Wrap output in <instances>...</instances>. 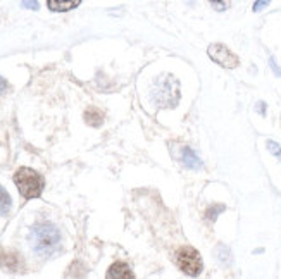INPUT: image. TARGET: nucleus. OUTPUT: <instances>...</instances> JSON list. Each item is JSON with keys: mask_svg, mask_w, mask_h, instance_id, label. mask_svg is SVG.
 Masks as SVG:
<instances>
[{"mask_svg": "<svg viewBox=\"0 0 281 279\" xmlns=\"http://www.w3.org/2000/svg\"><path fill=\"white\" fill-rule=\"evenodd\" d=\"M61 241V234L59 229L50 222H42V224L35 226L31 231V245H33L35 252L40 255H50L55 252Z\"/></svg>", "mask_w": 281, "mask_h": 279, "instance_id": "obj_1", "label": "nucleus"}, {"mask_svg": "<svg viewBox=\"0 0 281 279\" xmlns=\"http://www.w3.org/2000/svg\"><path fill=\"white\" fill-rule=\"evenodd\" d=\"M14 183L18 186L19 193L23 198L30 200V198H38L43 191V178L37 171L30 169V167H19L14 173Z\"/></svg>", "mask_w": 281, "mask_h": 279, "instance_id": "obj_2", "label": "nucleus"}, {"mask_svg": "<svg viewBox=\"0 0 281 279\" xmlns=\"http://www.w3.org/2000/svg\"><path fill=\"white\" fill-rule=\"evenodd\" d=\"M174 264L178 265V269L181 272H185L187 276H199L204 269V264H202L200 253L197 252L193 246H181L176 253H174Z\"/></svg>", "mask_w": 281, "mask_h": 279, "instance_id": "obj_3", "label": "nucleus"}, {"mask_svg": "<svg viewBox=\"0 0 281 279\" xmlns=\"http://www.w3.org/2000/svg\"><path fill=\"white\" fill-rule=\"evenodd\" d=\"M207 54L216 64H219L221 67H226V69H235L240 64L238 57L226 45H223V43H212V45H209Z\"/></svg>", "mask_w": 281, "mask_h": 279, "instance_id": "obj_4", "label": "nucleus"}, {"mask_svg": "<svg viewBox=\"0 0 281 279\" xmlns=\"http://www.w3.org/2000/svg\"><path fill=\"white\" fill-rule=\"evenodd\" d=\"M0 267L11 270V272H16L21 267V257L16 252H2L0 253Z\"/></svg>", "mask_w": 281, "mask_h": 279, "instance_id": "obj_5", "label": "nucleus"}, {"mask_svg": "<svg viewBox=\"0 0 281 279\" xmlns=\"http://www.w3.org/2000/svg\"><path fill=\"white\" fill-rule=\"evenodd\" d=\"M107 277L109 279H133L134 274L131 272V269H129L126 264H122V262H116V264H112L109 267Z\"/></svg>", "mask_w": 281, "mask_h": 279, "instance_id": "obj_6", "label": "nucleus"}, {"mask_svg": "<svg viewBox=\"0 0 281 279\" xmlns=\"http://www.w3.org/2000/svg\"><path fill=\"white\" fill-rule=\"evenodd\" d=\"M180 161H181V164H183L185 167H188V169H200L202 167L200 159L197 157L195 152H193L192 149H188V147H185V149L181 150Z\"/></svg>", "mask_w": 281, "mask_h": 279, "instance_id": "obj_7", "label": "nucleus"}, {"mask_svg": "<svg viewBox=\"0 0 281 279\" xmlns=\"http://www.w3.org/2000/svg\"><path fill=\"white\" fill-rule=\"evenodd\" d=\"M81 4V0H47V6L54 13H66L74 7H78Z\"/></svg>", "mask_w": 281, "mask_h": 279, "instance_id": "obj_8", "label": "nucleus"}, {"mask_svg": "<svg viewBox=\"0 0 281 279\" xmlns=\"http://www.w3.org/2000/svg\"><path fill=\"white\" fill-rule=\"evenodd\" d=\"M85 121H86V124H90L93 127L102 126V122H104V112L98 110L97 107H90V109L85 110Z\"/></svg>", "mask_w": 281, "mask_h": 279, "instance_id": "obj_9", "label": "nucleus"}, {"mask_svg": "<svg viewBox=\"0 0 281 279\" xmlns=\"http://www.w3.org/2000/svg\"><path fill=\"white\" fill-rule=\"evenodd\" d=\"M11 210V195L0 186V216H7Z\"/></svg>", "mask_w": 281, "mask_h": 279, "instance_id": "obj_10", "label": "nucleus"}, {"mask_svg": "<svg viewBox=\"0 0 281 279\" xmlns=\"http://www.w3.org/2000/svg\"><path fill=\"white\" fill-rule=\"evenodd\" d=\"M223 210H224V205H212L211 209L207 210V217L211 219V221H214L217 217V214L223 212Z\"/></svg>", "mask_w": 281, "mask_h": 279, "instance_id": "obj_11", "label": "nucleus"}, {"mask_svg": "<svg viewBox=\"0 0 281 279\" xmlns=\"http://www.w3.org/2000/svg\"><path fill=\"white\" fill-rule=\"evenodd\" d=\"M267 149H269V152H271L272 155H276L278 159H281V147L276 142H271V140H269V142H267Z\"/></svg>", "mask_w": 281, "mask_h": 279, "instance_id": "obj_12", "label": "nucleus"}, {"mask_svg": "<svg viewBox=\"0 0 281 279\" xmlns=\"http://www.w3.org/2000/svg\"><path fill=\"white\" fill-rule=\"evenodd\" d=\"M23 7H25V9L37 11L38 9V0H23Z\"/></svg>", "mask_w": 281, "mask_h": 279, "instance_id": "obj_13", "label": "nucleus"}, {"mask_svg": "<svg viewBox=\"0 0 281 279\" xmlns=\"http://www.w3.org/2000/svg\"><path fill=\"white\" fill-rule=\"evenodd\" d=\"M209 2L212 4V7H214L216 11H224V9H226V4H224V0H209Z\"/></svg>", "mask_w": 281, "mask_h": 279, "instance_id": "obj_14", "label": "nucleus"}, {"mask_svg": "<svg viewBox=\"0 0 281 279\" xmlns=\"http://www.w3.org/2000/svg\"><path fill=\"white\" fill-rule=\"evenodd\" d=\"M267 4H269V0H257V2L254 4V11L255 13H259V11H262Z\"/></svg>", "mask_w": 281, "mask_h": 279, "instance_id": "obj_15", "label": "nucleus"}, {"mask_svg": "<svg viewBox=\"0 0 281 279\" xmlns=\"http://www.w3.org/2000/svg\"><path fill=\"white\" fill-rule=\"evenodd\" d=\"M6 91H7V81L2 76H0V95H4Z\"/></svg>", "mask_w": 281, "mask_h": 279, "instance_id": "obj_16", "label": "nucleus"}, {"mask_svg": "<svg viewBox=\"0 0 281 279\" xmlns=\"http://www.w3.org/2000/svg\"><path fill=\"white\" fill-rule=\"evenodd\" d=\"M269 64H271V67H272V69H274V71H276V73H278V74H279V76H281V69H279V67H278V66H276L274 59H271V61H269Z\"/></svg>", "mask_w": 281, "mask_h": 279, "instance_id": "obj_17", "label": "nucleus"}, {"mask_svg": "<svg viewBox=\"0 0 281 279\" xmlns=\"http://www.w3.org/2000/svg\"><path fill=\"white\" fill-rule=\"evenodd\" d=\"M257 105H259V107H257V109H259V112H260V114L266 112V103H264V102H259V103H257Z\"/></svg>", "mask_w": 281, "mask_h": 279, "instance_id": "obj_18", "label": "nucleus"}]
</instances>
